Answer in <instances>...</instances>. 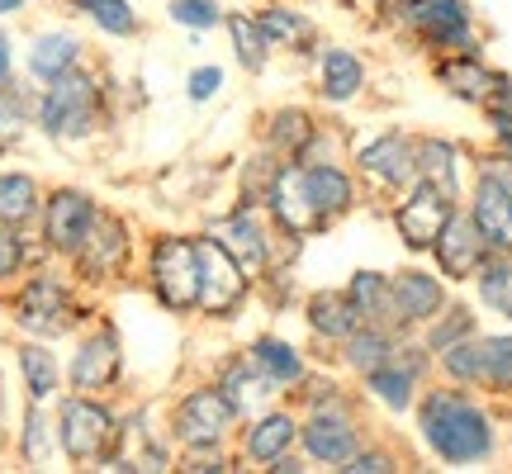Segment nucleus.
Here are the masks:
<instances>
[{
  "mask_svg": "<svg viewBox=\"0 0 512 474\" xmlns=\"http://www.w3.org/2000/svg\"><path fill=\"white\" fill-rule=\"evenodd\" d=\"M418 432L422 446L441 460V465H479L498 451V427L494 413L460 384L446 389H427L418 399Z\"/></svg>",
  "mask_w": 512,
  "mask_h": 474,
  "instance_id": "obj_1",
  "label": "nucleus"
},
{
  "mask_svg": "<svg viewBox=\"0 0 512 474\" xmlns=\"http://www.w3.org/2000/svg\"><path fill=\"white\" fill-rule=\"evenodd\" d=\"M5 309H10V323H15L24 337H38V342L72 337V332L86 323V304H81V294H76V275L57 271L53 256L38 261L19 285H10Z\"/></svg>",
  "mask_w": 512,
  "mask_h": 474,
  "instance_id": "obj_2",
  "label": "nucleus"
},
{
  "mask_svg": "<svg viewBox=\"0 0 512 474\" xmlns=\"http://www.w3.org/2000/svg\"><path fill=\"white\" fill-rule=\"evenodd\" d=\"M105 124V81L86 72V62L76 72L57 76L34 95V128L53 143H86L95 128Z\"/></svg>",
  "mask_w": 512,
  "mask_h": 474,
  "instance_id": "obj_3",
  "label": "nucleus"
},
{
  "mask_svg": "<svg viewBox=\"0 0 512 474\" xmlns=\"http://www.w3.org/2000/svg\"><path fill=\"white\" fill-rule=\"evenodd\" d=\"M57 418V446L72 465H100L119 441V413H114L105 394H57L53 403Z\"/></svg>",
  "mask_w": 512,
  "mask_h": 474,
  "instance_id": "obj_4",
  "label": "nucleus"
},
{
  "mask_svg": "<svg viewBox=\"0 0 512 474\" xmlns=\"http://www.w3.org/2000/svg\"><path fill=\"white\" fill-rule=\"evenodd\" d=\"M147 290L166 313L200 309V242L185 233H162L147 242Z\"/></svg>",
  "mask_w": 512,
  "mask_h": 474,
  "instance_id": "obj_5",
  "label": "nucleus"
},
{
  "mask_svg": "<svg viewBox=\"0 0 512 474\" xmlns=\"http://www.w3.org/2000/svg\"><path fill=\"white\" fill-rule=\"evenodd\" d=\"M384 19H394L403 34L427 53H479V29L465 0H399Z\"/></svg>",
  "mask_w": 512,
  "mask_h": 474,
  "instance_id": "obj_6",
  "label": "nucleus"
},
{
  "mask_svg": "<svg viewBox=\"0 0 512 474\" xmlns=\"http://www.w3.org/2000/svg\"><path fill=\"white\" fill-rule=\"evenodd\" d=\"M238 413H233V403L219 394V384H195V389H185L181 399L171 403V418H166V437L176 441L181 451L190 446H223V441L233 437V427H238Z\"/></svg>",
  "mask_w": 512,
  "mask_h": 474,
  "instance_id": "obj_7",
  "label": "nucleus"
},
{
  "mask_svg": "<svg viewBox=\"0 0 512 474\" xmlns=\"http://www.w3.org/2000/svg\"><path fill=\"white\" fill-rule=\"evenodd\" d=\"M95 214H100V200L81 185H53L43 190V214H38V242L53 261H72L76 247L86 242Z\"/></svg>",
  "mask_w": 512,
  "mask_h": 474,
  "instance_id": "obj_8",
  "label": "nucleus"
},
{
  "mask_svg": "<svg viewBox=\"0 0 512 474\" xmlns=\"http://www.w3.org/2000/svg\"><path fill=\"white\" fill-rule=\"evenodd\" d=\"M128 261H133V228L114 209H100L86 242L76 247L67 266H72L76 285H114V280H124Z\"/></svg>",
  "mask_w": 512,
  "mask_h": 474,
  "instance_id": "obj_9",
  "label": "nucleus"
},
{
  "mask_svg": "<svg viewBox=\"0 0 512 474\" xmlns=\"http://www.w3.org/2000/svg\"><path fill=\"white\" fill-rule=\"evenodd\" d=\"M209 237L247 271L252 285L275 271V237H271V228H266V219H261L256 204H238V209L219 214V219L209 223Z\"/></svg>",
  "mask_w": 512,
  "mask_h": 474,
  "instance_id": "obj_10",
  "label": "nucleus"
},
{
  "mask_svg": "<svg viewBox=\"0 0 512 474\" xmlns=\"http://www.w3.org/2000/svg\"><path fill=\"white\" fill-rule=\"evenodd\" d=\"M124 380V342L114 323H95L76 337V351L67 361V389L76 394H110Z\"/></svg>",
  "mask_w": 512,
  "mask_h": 474,
  "instance_id": "obj_11",
  "label": "nucleus"
},
{
  "mask_svg": "<svg viewBox=\"0 0 512 474\" xmlns=\"http://www.w3.org/2000/svg\"><path fill=\"white\" fill-rule=\"evenodd\" d=\"M427 370H432V351L422 347V342L399 337L394 356L384 365H375V370H366L361 384H366L370 399L384 403L389 413H408V408L418 403V389H422V380H427Z\"/></svg>",
  "mask_w": 512,
  "mask_h": 474,
  "instance_id": "obj_12",
  "label": "nucleus"
},
{
  "mask_svg": "<svg viewBox=\"0 0 512 474\" xmlns=\"http://www.w3.org/2000/svg\"><path fill=\"white\" fill-rule=\"evenodd\" d=\"M261 209H266L275 228H280L285 237H294V242H304V237H313V233H323V228H328V219L318 214V204H313V195H309V181H304V166L299 162L275 166L271 190H266Z\"/></svg>",
  "mask_w": 512,
  "mask_h": 474,
  "instance_id": "obj_13",
  "label": "nucleus"
},
{
  "mask_svg": "<svg viewBox=\"0 0 512 474\" xmlns=\"http://www.w3.org/2000/svg\"><path fill=\"white\" fill-rule=\"evenodd\" d=\"M351 162H356V171H361L375 190L394 195V200H399L408 185H418V152H413V138L399 133V128H384V133L366 138V143L356 147Z\"/></svg>",
  "mask_w": 512,
  "mask_h": 474,
  "instance_id": "obj_14",
  "label": "nucleus"
},
{
  "mask_svg": "<svg viewBox=\"0 0 512 474\" xmlns=\"http://www.w3.org/2000/svg\"><path fill=\"white\" fill-rule=\"evenodd\" d=\"M195 242H200V313L204 318H238L247 304V290H252L247 271L209 233Z\"/></svg>",
  "mask_w": 512,
  "mask_h": 474,
  "instance_id": "obj_15",
  "label": "nucleus"
},
{
  "mask_svg": "<svg viewBox=\"0 0 512 474\" xmlns=\"http://www.w3.org/2000/svg\"><path fill=\"white\" fill-rule=\"evenodd\" d=\"M456 204L451 195H441L437 185H408L399 195V204H394V228H399L403 247L408 252H432V242L441 237V228H446V219L456 214Z\"/></svg>",
  "mask_w": 512,
  "mask_h": 474,
  "instance_id": "obj_16",
  "label": "nucleus"
},
{
  "mask_svg": "<svg viewBox=\"0 0 512 474\" xmlns=\"http://www.w3.org/2000/svg\"><path fill=\"white\" fill-rule=\"evenodd\" d=\"M299 446L313 465H342L361 446V422L351 408H318L299 422Z\"/></svg>",
  "mask_w": 512,
  "mask_h": 474,
  "instance_id": "obj_17",
  "label": "nucleus"
},
{
  "mask_svg": "<svg viewBox=\"0 0 512 474\" xmlns=\"http://www.w3.org/2000/svg\"><path fill=\"white\" fill-rule=\"evenodd\" d=\"M432 256H437V275L441 280H451V285H465V280H475L479 261L489 256V242L479 237L475 219H470V209H460L446 219L441 237L432 242Z\"/></svg>",
  "mask_w": 512,
  "mask_h": 474,
  "instance_id": "obj_18",
  "label": "nucleus"
},
{
  "mask_svg": "<svg viewBox=\"0 0 512 474\" xmlns=\"http://www.w3.org/2000/svg\"><path fill=\"white\" fill-rule=\"evenodd\" d=\"M389 290H394V313H399L403 332H418L427 318H437L446 304H451V290L446 280L422 266H408V271L389 275Z\"/></svg>",
  "mask_w": 512,
  "mask_h": 474,
  "instance_id": "obj_19",
  "label": "nucleus"
},
{
  "mask_svg": "<svg viewBox=\"0 0 512 474\" xmlns=\"http://www.w3.org/2000/svg\"><path fill=\"white\" fill-rule=\"evenodd\" d=\"M432 76H437V86L446 95H456L460 105H489V95H494L503 72H494L479 53H441Z\"/></svg>",
  "mask_w": 512,
  "mask_h": 474,
  "instance_id": "obj_20",
  "label": "nucleus"
},
{
  "mask_svg": "<svg viewBox=\"0 0 512 474\" xmlns=\"http://www.w3.org/2000/svg\"><path fill=\"white\" fill-rule=\"evenodd\" d=\"M214 384H219L223 399L233 403V413H238V418H256V413H261V408L275 399V384L261 375V365H256L247 351L228 356V361L219 365Z\"/></svg>",
  "mask_w": 512,
  "mask_h": 474,
  "instance_id": "obj_21",
  "label": "nucleus"
},
{
  "mask_svg": "<svg viewBox=\"0 0 512 474\" xmlns=\"http://www.w3.org/2000/svg\"><path fill=\"white\" fill-rule=\"evenodd\" d=\"M81 62H86V43L72 29H43V34H34L29 53H24V72H29L34 86H48L57 76L76 72Z\"/></svg>",
  "mask_w": 512,
  "mask_h": 474,
  "instance_id": "obj_22",
  "label": "nucleus"
},
{
  "mask_svg": "<svg viewBox=\"0 0 512 474\" xmlns=\"http://www.w3.org/2000/svg\"><path fill=\"white\" fill-rule=\"evenodd\" d=\"M15 370H19V384H24V399L29 403H57L67 370H62V361H57L53 342L24 337V342L15 347Z\"/></svg>",
  "mask_w": 512,
  "mask_h": 474,
  "instance_id": "obj_23",
  "label": "nucleus"
},
{
  "mask_svg": "<svg viewBox=\"0 0 512 474\" xmlns=\"http://www.w3.org/2000/svg\"><path fill=\"white\" fill-rule=\"evenodd\" d=\"M465 209H470V219H475L479 237L489 242V252H512V195L503 190V185L479 181V176H475Z\"/></svg>",
  "mask_w": 512,
  "mask_h": 474,
  "instance_id": "obj_24",
  "label": "nucleus"
},
{
  "mask_svg": "<svg viewBox=\"0 0 512 474\" xmlns=\"http://www.w3.org/2000/svg\"><path fill=\"white\" fill-rule=\"evenodd\" d=\"M413 152H418V181L422 185H437L441 195H451V200L465 195V152H460L451 138L422 133V138H413Z\"/></svg>",
  "mask_w": 512,
  "mask_h": 474,
  "instance_id": "obj_25",
  "label": "nucleus"
},
{
  "mask_svg": "<svg viewBox=\"0 0 512 474\" xmlns=\"http://www.w3.org/2000/svg\"><path fill=\"white\" fill-rule=\"evenodd\" d=\"M304 318H309L313 337H318V342H328V347H342L351 332L366 323V318H361V309L351 304L347 290H318V294H309Z\"/></svg>",
  "mask_w": 512,
  "mask_h": 474,
  "instance_id": "obj_26",
  "label": "nucleus"
},
{
  "mask_svg": "<svg viewBox=\"0 0 512 474\" xmlns=\"http://www.w3.org/2000/svg\"><path fill=\"white\" fill-rule=\"evenodd\" d=\"M304 181H309V195L313 204H318V214L328 223H337L342 214H351L356 209V176H351L342 162H313L304 166Z\"/></svg>",
  "mask_w": 512,
  "mask_h": 474,
  "instance_id": "obj_27",
  "label": "nucleus"
},
{
  "mask_svg": "<svg viewBox=\"0 0 512 474\" xmlns=\"http://www.w3.org/2000/svg\"><path fill=\"white\" fill-rule=\"evenodd\" d=\"M366 91V62L351 48H323L318 53V95L328 105H351Z\"/></svg>",
  "mask_w": 512,
  "mask_h": 474,
  "instance_id": "obj_28",
  "label": "nucleus"
},
{
  "mask_svg": "<svg viewBox=\"0 0 512 474\" xmlns=\"http://www.w3.org/2000/svg\"><path fill=\"white\" fill-rule=\"evenodd\" d=\"M299 441V418L294 413H256L252 427L242 432V460H256V465H271L275 456L294 451Z\"/></svg>",
  "mask_w": 512,
  "mask_h": 474,
  "instance_id": "obj_29",
  "label": "nucleus"
},
{
  "mask_svg": "<svg viewBox=\"0 0 512 474\" xmlns=\"http://www.w3.org/2000/svg\"><path fill=\"white\" fill-rule=\"evenodd\" d=\"M62 456L57 446V418H53V403H24V418H19V460L24 465H53Z\"/></svg>",
  "mask_w": 512,
  "mask_h": 474,
  "instance_id": "obj_30",
  "label": "nucleus"
},
{
  "mask_svg": "<svg viewBox=\"0 0 512 474\" xmlns=\"http://www.w3.org/2000/svg\"><path fill=\"white\" fill-rule=\"evenodd\" d=\"M256 24H261V34L271 38V48H285V53H313V43H318V29H313V19L304 15V10H294V5H280V0H271L261 15H256Z\"/></svg>",
  "mask_w": 512,
  "mask_h": 474,
  "instance_id": "obj_31",
  "label": "nucleus"
},
{
  "mask_svg": "<svg viewBox=\"0 0 512 474\" xmlns=\"http://www.w3.org/2000/svg\"><path fill=\"white\" fill-rule=\"evenodd\" d=\"M247 356L261 365V375L275 384V394H290V389H299V384L309 380V365H304V356H299L290 342H280V337H252Z\"/></svg>",
  "mask_w": 512,
  "mask_h": 474,
  "instance_id": "obj_32",
  "label": "nucleus"
},
{
  "mask_svg": "<svg viewBox=\"0 0 512 474\" xmlns=\"http://www.w3.org/2000/svg\"><path fill=\"white\" fill-rule=\"evenodd\" d=\"M43 214V185L29 171H0V223L10 228H38Z\"/></svg>",
  "mask_w": 512,
  "mask_h": 474,
  "instance_id": "obj_33",
  "label": "nucleus"
},
{
  "mask_svg": "<svg viewBox=\"0 0 512 474\" xmlns=\"http://www.w3.org/2000/svg\"><path fill=\"white\" fill-rule=\"evenodd\" d=\"M347 294H351V304L361 309L366 323H380V328L403 332L399 313H394V290H389V275L384 271H356L347 280Z\"/></svg>",
  "mask_w": 512,
  "mask_h": 474,
  "instance_id": "obj_34",
  "label": "nucleus"
},
{
  "mask_svg": "<svg viewBox=\"0 0 512 474\" xmlns=\"http://www.w3.org/2000/svg\"><path fill=\"white\" fill-rule=\"evenodd\" d=\"M399 337H408V332L380 328V323H361V328L342 342V365H347L351 375H366V370H375V365H384L394 356Z\"/></svg>",
  "mask_w": 512,
  "mask_h": 474,
  "instance_id": "obj_35",
  "label": "nucleus"
},
{
  "mask_svg": "<svg viewBox=\"0 0 512 474\" xmlns=\"http://www.w3.org/2000/svg\"><path fill=\"white\" fill-rule=\"evenodd\" d=\"M38 261H48L43 242H38V237H29L24 228L0 223V290L19 285V280H24V275L38 266Z\"/></svg>",
  "mask_w": 512,
  "mask_h": 474,
  "instance_id": "obj_36",
  "label": "nucleus"
},
{
  "mask_svg": "<svg viewBox=\"0 0 512 474\" xmlns=\"http://www.w3.org/2000/svg\"><path fill=\"white\" fill-rule=\"evenodd\" d=\"M313 133H318V124H313L309 110H299V105H280V110L271 114V124H266V147H271L275 157L294 162Z\"/></svg>",
  "mask_w": 512,
  "mask_h": 474,
  "instance_id": "obj_37",
  "label": "nucleus"
},
{
  "mask_svg": "<svg viewBox=\"0 0 512 474\" xmlns=\"http://www.w3.org/2000/svg\"><path fill=\"white\" fill-rule=\"evenodd\" d=\"M479 304L498 318H512V252H489L475 271Z\"/></svg>",
  "mask_w": 512,
  "mask_h": 474,
  "instance_id": "obj_38",
  "label": "nucleus"
},
{
  "mask_svg": "<svg viewBox=\"0 0 512 474\" xmlns=\"http://www.w3.org/2000/svg\"><path fill=\"white\" fill-rule=\"evenodd\" d=\"M34 86L24 81H10L0 86V147H19L34 128Z\"/></svg>",
  "mask_w": 512,
  "mask_h": 474,
  "instance_id": "obj_39",
  "label": "nucleus"
},
{
  "mask_svg": "<svg viewBox=\"0 0 512 474\" xmlns=\"http://www.w3.org/2000/svg\"><path fill=\"white\" fill-rule=\"evenodd\" d=\"M81 19H91L105 38H133L143 34V15L128 0H67Z\"/></svg>",
  "mask_w": 512,
  "mask_h": 474,
  "instance_id": "obj_40",
  "label": "nucleus"
},
{
  "mask_svg": "<svg viewBox=\"0 0 512 474\" xmlns=\"http://www.w3.org/2000/svg\"><path fill=\"white\" fill-rule=\"evenodd\" d=\"M418 332H422V347L437 356V351L456 347V342H465V337H475L479 318H475V309H470V304H446V309H441L437 318H427Z\"/></svg>",
  "mask_w": 512,
  "mask_h": 474,
  "instance_id": "obj_41",
  "label": "nucleus"
},
{
  "mask_svg": "<svg viewBox=\"0 0 512 474\" xmlns=\"http://www.w3.org/2000/svg\"><path fill=\"white\" fill-rule=\"evenodd\" d=\"M223 24H228L233 57H238L242 72H266V62H271V38L261 34L256 15H242V10H233V15H223Z\"/></svg>",
  "mask_w": 512,
  "mask_h": 474,
  "instance_id": "obj_42",
  "label": "nucleus"
},
{
  "mask_svg": "<svg viewBox=\"0 0 512 474\" xmlns=\"http://www.w3.org/2000/svg\"><path fill=\"white\" fill-rule=\"evenodd\" d=\"M484 347V370H479V389H489L498 399H512V332L479 337Z\"/></svg>",
  "mask_w": 512,
  "mask_h": 474,
  "instance_id": "obj_43",
  "label": "nucleus"
},
{
  "mask_svg": "<svg viewBox=\"0 0 512 474\" xmlns=\"http://www.w3.org/2000/svg\"><path fill=\"white\" fill-rule=\"evenodd\" d=\"M437 370L446 375V384H460V389H479V370H484V347H479V332L465 337L456 347H446L432 356Z\"/></svg>",
  "mask_w": 512,
  "mask_h": 474,
  "instance_id": "obj_44",
  "label": "nucleus"
},
{
  "mask_svg": "<svg viewBox=\"0 0 512 474\" xmlns=\"http://www.w3.org/2000/svg\"><path fill=\"white\" fill-rule=\"evenodd\" d=\"M223 10L219 0H171L166 5V19L171 24H181V29H190V34H209V29H219L223 24Z\"/></svg>",
  "mask_w": 512,
  "mask_h": 474,
  "instance_id": "obj_45",
  "label": "nucleus"
},
{
  "mask_svg": "<svg viewBox=\"0 0 512 474\" xmlns=\"http://www.w3.org/2000/svg\"><path fill=\"white\" fill-rule=\"evenodd\" d=\"M176 470H185V474H228V470H238V460L228 456L223 446H190V451L176 456Z\"/></svg>",
  "mask_w": 512,
  "mask_h": 474,
  "instance_id": "obj_46",
  "label": "nucleus"
},
{
  "mask_svg": "<svg viewBox=\"0 0 512 474\" xmlns=\"http://www.w3.org/2000/svg\"><path fill=\"white\" fill-rule=\"evenodd\" d=\"M337 470H342V474H389V470H399V456H394V451H380V446H366V441H361V446H356V451H351V456L342 460Z\"/></svg>",
  "mask_w": 512,
  "mask_h": 474,
  "instance_id": "obj_47",
  "label": "nucleus"
},
{
  "mask_svg": "<svg viewBox=\"0 0 512 474\" xmlns=\"http://www.w3.org/2000/svg\"><path fill=\"white\" fill-rule=\"evenodd\" d=\"M475 176L479 181H494V185H503V190H508L512 195V152L508 147H489V152H484V157H479L475 162Z\"/></svg>",
  "mask_w": 512,
  "mask_h": 474,
  "instance_id": "obj_48",
  "label": "nucleus"
},
{
  "mask_svg": "<svg viewBox=\"0 0 512 474\" xmlns=\"http://www.w3.org/2000/svg\"><path fill=\"white\" fill-rule=\"evenodd\" d=\"M219 91H223V67H195V72L185 76V95L195 105H209Z\"/></svg>",
  "mask_w": 512,
  "mask_h": 474,
  "instance_id": "obj_49",
  "label": "nucleus"
},
{
  "mask_svg": "<svg viewBox=\"0 0 512 474\" xmlns=\"http://www.w3.org/2000/svg\"><path fill=\"white\" fill-rule=\"evenodd\" d=\"M484 114H512V76L508 72L498 76V86H494V95H489Z\"/></svg>",
  "mask_w": 512,
  "mask_h": 474,
  "instance_id": "obj_50",
  "label": "nucleus"
},
{
  "mask_svg": "<svg viewBox=\"0 0 512 474\" xmlns=\"http://www.w3.org/2000/svg\"><path fill=\"white\" fill-rule=\"evenodd\" d=\"M15 81V38L0 29V86H10Z\"/></svg>",
  "mask_w": 512,
  "mask_h": 474,
  "instance_id": "obj_51",
  "label": "nucleus"
},
{
  "mask_svg": "<svg viewBox=\"0 0 512 474\" xmlns=\"http://www.w3.org/2000/svg\"><path fill=\"white\" fill-rule=\"evenodd\" d=\"M489 133H494L498 147H508L512 152V114H489Z\"/></svg>",
  "mask_w": 512,
  "mask_h": 474,
  "instance_id": "obj_52",
  "label": "nucleus"
},
{
  "mask_svg": "<svg viewBox=\"0 0 512 474\" xmlns=\"http://www.w3.org/2000/svg\"><path fill=\"white\" fill-rule=\"evenodd\" d=\"M29 0H0V19H10V15H19Z\"/></svg>",
  "mask_w": 512,
  "mask_h": 474,
  "instance_id": "obj_53",
  "label": "nucleus"
},
{
  "mask_svg": "<svg viewBox=\"0 0 512 474\" xmlns=\"http://www.w3.org/2000/svg\"><path fill=\"white\" fill-rule=\"evenodd\" d=\"M5 152H10V147H0V157H5Z\"/></svg>",
  "mask_w": 512,
  "mask_h": 474,
  "instance_id": "obj_54",
  "label": "nucleus"
}]
</instances>
